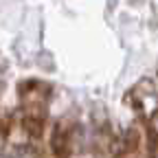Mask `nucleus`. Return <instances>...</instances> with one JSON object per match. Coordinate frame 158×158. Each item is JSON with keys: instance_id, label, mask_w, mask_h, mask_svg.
Returning a JSON list of instances; mask_svg holds the SVG:
<instances>
[{"instance_id": "obj_1", "label": "nucleus", "mask_w": 158, "mask_h": 158, "mask_svg": "<svg viewBox=\"0 0 158 158\" xmlns=\"http://www.w3.org/2000/svg\"><path fill=\"white\" fill-rule=\"evenodd\" d=\"M51 149H53L55 158H70V154H73V132L66 123H59V125L53 127Z\"/></svg>"}, {"instance_id": "obj_2", "label": "nucleus", "mask_w": 158, "mask_h": 158, "mask_svg": "<svg viewBox=\"0 0 158 158\" xmlns=\"http://www.w3.org/2000/svg\"><path fill=\"white\" fill-rule=\"evenodd\" d=\"M141 147H143V134H141V130H138V127L127 130V132L123 134V138H121V149H123V154H125V156H132V154H136Z\"/></svg>"}, {"instance_id": "obj_3", "label": "nucleus", "mask_w": 158, "mask_h": 158, "mask_svg": "<svg viewBox=\"0 0 158 158\" xmlns=\"http://www.w3.org/2000/svg\"><path fill=\"white\" fill-rule=\"evenodd\" d=\"M156 130H158V114H156Z\"/></svg>"}]
</instances>
